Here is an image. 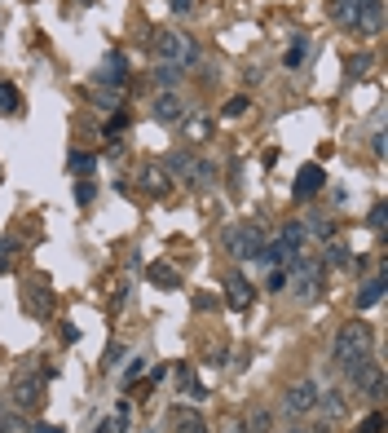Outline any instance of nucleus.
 I'll use <instances>...</instances> for the list:
<instances>
[{"label": "nucleus", "instance_id": "f03ea898", "mask_svg": "<svg viewBox=\"0 0 388 433\" xmlns=\"http://www.w3.org/2000/svg\"><path fill=\"white\" fill-rule=\"evenodd\" d=\"M371 354V327L366 323H344L340 332H336V345H331V362L336 367H353L357 358H366Z\"/></svg>", "mask_w": 388, "mask_h": 433}, {"label": "nucleus", "instance_id": "6ab92c4d", "mask_svg": "<svg viewBox=\"0 0 388 433\" xmlns=\"http://www.w3.org/2000/svg\"><path fill=\"white\" fill-rule=\"evenodd\" d=\"M66 169H71V177H89L97 169V159L89 155V150H71V155H66Z\"/></svg>", "mask_w": 388, "mask_h": 433}, {"label": "nucleus", "instance_id": "473e14b6", "mask_svg": "<svg viewBox=\"0 0 388 433\" xmlns=\"http://www.w3.org/2000/svg\"><path fill=\"white\" fill-rule=\"evenodd\" d=\"M366 66H371V58H366V53H362V58H353V62H349V76H362Z\"/></svg>", "mask_w": 388, "mask_h": 433}, {"label": "nucleus", "instance_id": "f8f14e48", "mask_svg": "<svg viewBox=\"0 0 388 433\" xmlns=\"http://www.w3.org/2000/svg\"><path fill=\"white\" fill-rule=\"evenodd\" d=\"M186 115V106H181V93H159L155 97V120H163V124H172V120H181Z\"/></svg>", "mask_w": 388, "mask_h": 433}, {"label": "nucleus", "instance_id": "bb28decb", "mask_svg": "<svg viewBox=\"0 0 388 433\" xmlns=\"http://www.w3.org/2000/svg\"><path fill=\"white\" fill-rule=\"evenodd\" d=\"M357 433H384V416L380 411H371L362 425H357Z\"/></svg>", "mask_w": 388, "mask_h": 433}, {"label": "nucleus", "instance_id": "c9c22d12", "mask_svg": "<svg viewBox=\"0 0 388 433\" xmlns=\"http://www.w3.org/2000/svg\"><path fill=\"white\" fill-rule=\"evenodd\" d=\"M287 433H318L313 425H296V429H287Z\"/></svg>", "mask_w": 388, "mask_h": 433}, {"label": "nucleus", "instance_id": "c756f323", "mask_svg": "<svg viewBox=\"0 0 388 433\" xmlns=\"http://www.w3.org/2000/svg\"><path fill=\"white\" fill-rule=\"evenodd\" d=\"M243 111H247V97H230V102H225V115H230V120H239Z\"/></svg>", "mask_w": 388, "mask_h": 433}, {"label": "nucleus", "instance_id": "7ed1b4c3", "mask_svg": "<svg viewBox=\"0 0 388 433\" xmlns=\"http://www.w3.org/2000/svg\"><path fill=\"white\" fill-rule=\"evenodd\" d=\"M155 58L186 71V66L199 58V45H194L190 36H181V31H155Z\"/></svg>", "mask_w": 388, "mask_h": 433}, {"label": "nucleus", "instance_id": "4c0bfd02", "mask_svg": "<svg viewBox=\"0 0 388 433\" xmlns=\"http://www.w3.org/2000/svg\"><path fill=\"white\" fill-rule=\"evenodd\" d=\"M225 433H247V429H243V425H230V429H225Z\"/></svg>", "mask_w": 388, "mask_h": 433}, {"label": "nucleus", "instance_id": "dca6fc26", "mask_svg": "<svg viewBox=\"0 0 388 433\" xmlns=\"http://www.w3.org/2000/svg\"><path fill=\"white\" fill-rule=\"evenodd\" d=\"M225 288H230L225 297H230L234 310H247V305H252V283H247L243 274H230V283H225Z\"/></svg>", "mask_w": 388, "mask_h": 433}, {"label": "nucleus", "instance_id": "a211bd4d", "mask_svg": "<svg viewBox=\"0 0 388 433\" xmlns=\"http://www.w3.org/2000/svg\"><path fill=\"white\" fill-rule=\"evenodd\" d=\"M146 278H150V283H159V288H181V274H177L172 270V265H163V261H155V265H146Z\"/></svg>", "mask_w": 388, "mask_h": 433}, {"label": "nucleus", "instance_id": "f3484780", "mask_svg": "<svg viewBox=\"0 0 388 433\" xmlns=\"http://www.w3.org/2000/svg\"><path fill=\"white\" fill-rule=\"evenodd\" d=\"M384 288H388V278H384V274H375L362 292H357V310H375V305L384 301Z\"/></svg>", "mask_w": 388, "mask_h": 433}, {"label": "nucleus", "instance_id": "9b49d317", "mask_svg": "<svg viewBox=\"0 0 388 433\" xmlns=\"http://www.w3.org/2000/svg\"><path fill=\"white\" fill-rule=\"evenodd\" d=\"M97 80H102V85L106 89H124V85H128V66H124V58H119V53H110V58L102 62V66H97Z\"/></svg>", "mask_w": 388, "mask_h": 433}, {"label": "nucleus", "instance_id": "423d86ee", "mask_svg": "<svg viewBox=\"0 0 388 433\" xmlns=\"http://www.w3.org/2000/svg\"><path fill=\"white\" fill-rule=\"evenodd\" d=\"M318 394H322V389H318L313 381H300V385H291L287 394H283V407H287L291 416H313Z\"/></svg>", "mask_w": 388, "mask_h": 433}, {"label": "nucleus", "instance_id": "c85d7f7f", "mask_svg": "<svg viewBox=\"0 0 388 433\" xmlns=\"http://www.w3.org/2000/svg\"><path fill=\"white\" fill-rule=\"evenodd\" d=\"M13 253H18V239H13V234H0V261H9Z\"/></svg>", "mask_w": 388, "mask_h": 433}, {"label": "nucleus", "instance_id": "a878e982", "mask_svg": "<svg viewBox=\"0 0 388 433\" xmlns=\"http://www.w3.org/2000/svg\"><path fill=\"white\" fill-rule=\"evenodd\" d=\"M300 62H304V36H296L287 49V66H300Z\"/></svg>", "mask_w": 388, "mask_h": 433}, {"label": "nucleus", "instance_id": "cd10ccee", "mask_svg": "<svg viewBox=\"0 0 388 433\" xmlns=\"http://www.w3.org/2000/svg\"><path fill=\"white\" fill-rule=\"evenodd\" d=\"M366 221H371V230H380V234H384V226H388V213H384V204H375V208H371V217H366Z\"/></svg>", "mask_w": 388, "mask_h": 433}, {"label": "nucleus", "instance_id": "6e6552de", "mask_svg": "<svg viewBox=\"0 0 388 433\" xmlns=\"http://www.w3.org/2000/svg\"><path fill=\"white\" fill-rule=\"evenodd\" d=\"M313 411H322V420H327V425H340L344 416H349V402H344L340 389H322V394H318V407H313Z\"/></svg>", "mask_w": 388, "mask_h": 433}, {"label": "nucleus", "instance_id": "393cba45", "mask_svg": "<svg viewBox=\"0 0 388 433\" xmlns=\"http://www.w3.org/2000/svg\"><path fill=\"white\" fill-rule=\"evenodd\" d=\"M119 362H124V345H119V341H110V345H106V358H102V367H106V371H115Z\"/></svg>", "mask_w": 388, "mask_h": 433}, {"label": "nucleus", "instance_id": "58836bf2", "mask_svg": "<svg viewBox=\"0 0 388 433\" xmlns=\"http://www.w3.org/2000/svg\"><path fill=\"white\" fill-rule=\"evenodd\" d=\"M353 5H362V0H353Z\"/></svg>", "mask_w": 388, "mask_h": 433}, {"label": "nucleus", "instance_id": "4be33fe9", "mask_svg": "<svg viewBox=\"0 0 388 433\" xmlns=\"http://www.w3.org/2000/svg\"><path fill=\"white\" fill-rule=\"evenodd\" d=\"M142 186L150 194H168V173L163 169H142Z\"/></svg>", "mask_w": 388, "mask_h": 433}, {"label": "nucleus", "instance_id": "9d476101", "mask_svg": "<svg viewBox=\"0 0 388 433\" xmlns=\"http://www.w3.org/2000/svg\"><path fill=\"white\" fill-rule=\"evenodd\" d=\"M322 186H327V169H322V164H304V169L296 173V194H300V199L318 194Z\"/></svg>", "mask_w": 388, "mask_h": 433}, {"label": "nucleus", "instance_id": "4468645a", "mask_svg": "<svg viewBox=\"0 0 388 433\" xmlns=\"http://www.w3.org/2000/svg\"><path fill=\"white\" fill-rule=\"evenodd\" d=\"M168 420L177 425V433H207L203 416L194 411V407H172V416H168Z\"/></svg>", "mask_w": 388, "mask_h": 433}, {"label": "nucleus", "instance_id": "f257e3e1", "mask_svg": "<svg viewBox=\"0 0 388 433\" xmlns=\"http://www.w3.org/2000/svg\"><path fill=\"white\" fill-rule=\"evenodd\" d=\"M322 283H327V265H322V257L296 253V257L287 261V288L296 292L300 301H313L318 292H322Z\"/></svg>", "mask_w": 388, "mask_h": 433}, {"label": "nucleus", "instance_id": "f704fd0d", "mask_svg": "<svg viewBox=\"0 0 388 433\" xmlns=\"http://www.w3.org/2000/svg\"><path fill=\"white\" fill-rule=\"evenodd\" d=\"M75 199H80V204L93 199V186H89V181H80V186H75Z\"/></svg>", "mask_w": 388, "mask_h": 433}, {"label": "nucleus", "instance_id": "ddd939ff", "mask_svg": "<svg viewBox=\"0 0 388 433\" xmlns=\"http://www.w3.org/2000/svg\"><path fill=\"white\" fill-rule=\"evenodd\" d=\"M322 265H349V270H353V253H349V243L336 239V234H331V239H322Z\"/></svg>", "mask_w": 388, "mask_h": 433}, {"label": "nucleus", "instance_id": "412c9836", "mask_svg": "<svg viewBox=\"0 0 388 433\" xmlns=\"http://www.w3.org/2000/svg\"><path fill=\"white\" fill-rule=\"evenodd\" d=\"M0 111H5V115H22V97L9 80H0Z\"/></svg>", "mask_w": 388, "mask_h": 433}, {"label": "nucleus", "instance_id": "0eeeda50", "mask_svg": "<svg viewBox=\"0 0 388 433\" xmlns=\"http://www.w3.org/2000/svg\"><path fill=\"white\" fill-rule=\"evenodd\" d=\"M40 402H45V385H40L36 376H22V381L13 385V411H36Z\"/></svg>", "mask_w": 388, "mask_h": 433}, {"label": "nucleus", "instance_id": "5701e85b", "mask_svg": "<svg viewBox=\"0 0 388 433\" xmlns=\"http://www.w3.org/2000/svg\"><path fill=\"white\" fill-rule=\"evenodd\" d=\"M0 433H31V425L18 411H0Z\"/></svg>", "mask_w": 388, "mask_h": 433}, {"label": "nucleus", "instance_id": "20e7f679", "mask_svg": "<svg viewBox=\"0 0 388 433\" xmlns=\"http://www.w3.org/2000/svg\"><path fill=\"white\" fill-rule=\"evenodd\" d=\"M260 248H265V234H260V226H252V221H239V226L225 230V253H230V257L256 261Z\"/></svg>", "mask_w": 388, "mask_h": 433}, {"label": "nucleus", "instance_id": "2eb2a0df", "mask_svg": "<svg viewBox=\"0 0 388 433\" xmlns=\"http://www.w3.org/2000/svg\"><path fill=\"white\" fill-rule=\"evenodd\" d=\"M357 13H362V5H353V0H331V18H336L344 31H357Z\"/></svg>", "mask_w": 388, "mask_h": 433}, {"label": "nucleus", "instance_id": "7c9ffc66", "mask_svg": "<svg viewBox=\"0 0 388 433\" xmlns=\"http://www.w3.org/2000/svg\"><path fill=\"white\" fill-rule=\"evenodd\" d=\"M247 433H269V416H265V411H256V416H252V425H247Z\"/></svg>", "mask_w": 388, "mask_h": 433}, {"label": "nucleus", "instance_id": "2f4dec72", "mask_svg": "<svg viewBox=\"0 0 388 433\" xmlns=\"http://www.w3.org/2000/svg\"><path fill=\"white\" fill-rule=\"evenodd\" d=\"M124 129H128V115H124V111H115V120L106 124V137H110V133H124Z\"/></svg>", "mask_w": 388, "mask_h": 433}, {"label": "nucleus", "instance_id": "e433bc0d", "mask_svg": "<svg viewBox=\"0 0 388 433\" xmlns=\"http://www.w3.org/2000/svg\"><path fill=\"white\" fill-rule=\"evenodd\" d=\"M36 433H62V429H58V425H40Z\"/></svg>", "mask_w": 388, "mask_h": 433}, {"label": "nucleus", "instance_id": "aec40b11", "mask_svg": "<svg viewBox=\"0 0 388 433\" xmlns=\"http://www.w3.org/2000/svg\"><path fill=\"white\" fill-rule=\"evenodd\" d=\"M124 425H128V402H119V407L110 411V416H106V420L97 425L93 433H124Z\"/></svg>", "mask_w": 388, "mask_h": 433}, {"label": "nucleus", "instance_id": "b1692460", "mask_svg": "<svg viewBox=\"0 0 388 433\" xmlns=\"http://www.w3.org/2000/svg\"><path fill=\"white\" fill-rule=\"evenodd\" d=\"M155 80H159V85H168V89H172L177 80H181V66H168V62H159V66H155Z\"/></svg>", "mask_w": 388, "mask_h": 433}, {"label": "nucleus", "instance_id": "72a5a7b5", "mask_svg": "<svg viewBox=\"0 0 388 433\" xmlns=\"http://www.w3.org/2000/svg\"><path fill=\"white\" fill-rule=\"evenodd\" d=\"M172 13H194V0H168Z\"/></svg>", "mask_w": 388, "mask_h": 433}, {"label": "nucleus", "instance_id": "1a4fd4ad", "mask_svg": "<svg viewBox=\"0 0 388 433\" xmlns=\"http://www.w3.org/2000/svg\"><path fill=\"white\" fill-rule=\"evenodd\" d=\"M384 5H388V0H362V13H357V36H380V31H384Z\"/></svg>", "mask_w": 388, "mask_h": 433}, {"label": "nucleus", "instance_id": "39448f33", "mask_svg": "<svg viewBox=\"0 0 388 433\" xmlns=\"http://www.w3.org/2000/svg\"><path fill=\"white\" fill-rule=\"evenodd\" d=\"M349 371V385L357 389V394H366V398H384V371L375 367V358H357L353 367H344Z\"/></svg>", "mask_w": 388, "mask_h": 433}]
</instances>
